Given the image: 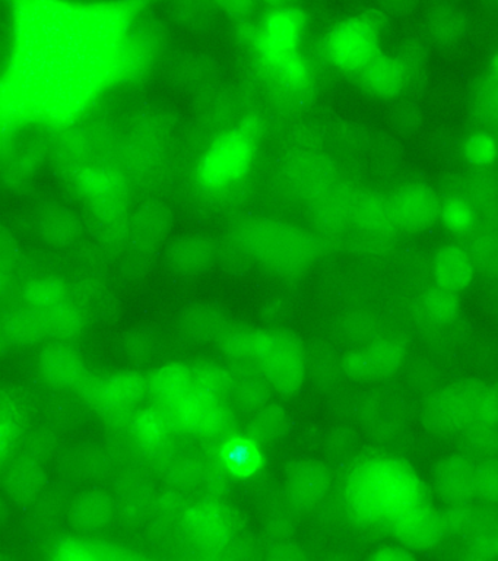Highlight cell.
<instances>
[{
  "instance_id": "6da1fadb",
  "label": "cell",
  "mask_w": 498,
  "mask_h": 561,
  "mask_svg": "<svg viewBox=\"0 0 498 561\" xmlns=\"http://www.w3.org/2000/svg\"><path fill=\"white\" fill-rule=\"evenodd\" d=\"M344 508L361 526L391 524L396 516L427 502L421 478L399 456L380 455L361 460L344 486Z\"/></svg>"
},
{
  "instance_id": "7a4b0ae2",
  "label": "cell",
  "mask_w": 498,
  "mask_h": 561,
  "mask_svg": "<svg viewBox=\"0 0 498 561\" xmlns=\"http://www.w3.org/2000/svg\"><path fill=\"white\" fill-rule=\"evenodd\" d=\"M224 353L247 364L282 392H294L305 379L308 357L303 345L283 333L252 331L227 337Z\"/></svg>"
},
{
  "instance_id": "3957f363",
  "label": "cell",
  "mask_w": 498,
  "mask_h": 561,
  "mask_svg": "<svg viewBox=\"0 0 498 561\" xmlns=\"http://www.w3.org/2000/svg\"><path fill=\"white\" fill-rule=\"evenodd\" d=\"M323 50L335 68L356 75L382 53L379 24L369 15L347 18L327 33Z\"/></svg>"
},
{
  "instance_id": "277c9868",
  "label": "cell",
  "mask_w": 498,
  "mask_h": 561,
  "mask_svg": "<svg viewBox=\"0 0 498 561\" xmlns=\"http://www.w3.org/2000/svg\"><path fill=\"white\" fill-rule=\"evenodd\" d=\"M484 381L461 380L444 386L430 399L427 420L441 434L466 433L475 423Z\"/></svg>"
},
{
  "instance_id": "5b68a950",
  "label": "cell",
  "mask_w": 498,
  "mask_h": 561,
  "mask_svg": "<svg viewBox=\"0 0 498 561\" xmlns=\"http://www.w3.org/2000/svg\"><path fill=\"white\" fill-rule=\"evenodd\" d=\"M165 411L169 412L174 427L192 436H216L225 432L231 423L230 411L220 398L200 390Z\"/></svg>"
},
{
  "instance_id": "8992f818",
  "label": "cell",
  "mask_w": 498,
  "mask_h": 561,
  "mask_svg": "<svg viewBox=\"0 0 498 561\" xmlns=\"http://www.w3.org/2000/svg\"><path fill=\"white\" fill-rule=\"evenodd\" d=\"M405 357L404 342L382 336L352 350L345 358V370L356 380H383L399 371Z\"/></svg>"
},
{
  "instance_id": "52a82bcc",
  "label": "cell",
  "mask_w": 498,
  "mask_h": 561,
  "mask_svg": "<svg viewBox=\"0 0 498 561\" xmlns=\"http://www.w3.org/2000/svg\"><path fill=\"white\" fill-rule=\"evenodd\" d=\"M148 392L150 385L146 377L124 371L94 381L85 394L93 410L104 415H116L137 408Z\"/></svg>"
},
{
  "instance_id": "ba28073f",
  "label": "cell",
  "mask_w": 498,
  "mask_h": 561,
  "mask_svg": "<svg viewBox=\"0 0 498 561\" xmlns=\"http://www.w3.org/2000/svg\"><path fill=\"white\" fill-rule=\"evenodd\" d=\"M387 526L396 542L408 550H430L449 535L443 512L428 502L402 513Z\"/></svg>"
},
{
  "instance_id": "9c48e42d",
  "label": "cell",
  "mask_w": 498,
  "mask_h": 561,
  "mask_svg": "<svg viewBox=\"0 0 498 561\" xmlns=\"http://www.w3.org/2000/svg\"><path fill=\"white\" fill-rule=\"evenodd\" d=\"M393 214L401 231L417 232L435 226L443 204L435 188L424 183H410L391 196Z\"/></svg>"
},
{
  "instance_id": "30bf717a",
  "label": "cell",
  "mask_w": 498,
  "mask_h": 561,
  "mask_svg": "<svg viewBox=\"0 0 498 561\" xmlns=\"http://www.w3.org/2000/svg\"><path fill=\"white\" fill-rule=\"evenodd\" d=\"M287 489L301 511H321L331 497V473L325 465L316 460H301L288 472Z\"/></svg>"
},
{
  "instance_id": "8fae6325",
  "label": "cell",
  "mask_w": 498,
  "mask_h": 561,
  "mask_svg": "<svg viewBox=\"0 0 498 561\" xmlns=\"http://www.w3.org/2000/svg\"><path fill=\"white\" fill-rule=\"evenodd\" d=\"M185 525L187 537L196 546L207 550H220L231 541L234 535L233 519L220 506L211 503H200L186 512Z\"/></svg>"
},
{
  "instance_id": "7c38bea8",
  "label": "cell",
  "mask_w": 498,
  "mask_h": 561,
  "mask_svg": "<svg viewBox=\"0 0 498 561\" xmlns=\"http://www.w3.org/2000/svg\"><path fill=\"white\" fill-rule=\"evenodd\" d=\"M476 463L465 455H450L437 465L435 486L445 504H467L476 499Z\"/></svg>"
},
{
  "instance_id": "4fadbf2b",
  "label": "cell",
  "mask_w": 498,
  "mask_h": 561,
  "mask_svg": "<svg viewBox=\"0 0 498 561\" xmlns=\"http://www.w3.org/2000/svg\"><path fill=\"white\" fill-rule=\"evenodd\" d=\"M150 393L164 410L185 401L196 392H204L200 388L199 370L185 364H167L157 368L150 379Z\"/></svg>"
},
{
  "instance_id": "5bb4252c",
  "label": "cell",
  "mask_w": 498,
  "mask_h": 561,
  "mask_svg": "<svg viewBox=\"0 0 498 561\" xmlns=\"http://www.w3.org/2000/svg\"><path fill=\"white\" fill-rule=\"evenodd\" d=\"M38 368L43 379L58 389H73L84 383L86 367L84 359L71 346L58 342L46 346L38 355Z\"/></svg>"
},
{
  "instance_id": "9a60e30c",
  "label": "cell",
  "mask_w": 498,
  "mask_h": 561,
  "mask_svg": "<svg viewBox=\"0 0 498 561\" xmlns=\"http://www.w3.org/2000/svg\"><path fill=\"white\" fill-rule=\"evenodd\" d=\"M255 248L277 265L290 270L308 265L314 256L312 237L297 228L275 231V236L269 234L257 241Z\"/></svg>"
},
{
  "instance_id": "2e32d148",
  "label": "cell",
  "mask_w": 498,
  "mask_h": 561,
  "mask_svg": "<svg viewBox=\"0 0 498 561\" xmlns=\"http://www.w3.org/2000/svg\"><path fill=\"white\" fill-rule=\"evenodd\" d=\"M356 79L371 95L395 96L408 85L409 68L404 60L380 53L356 73Z\"/></svg>"
},
{
  "instance_id": "e0dca14e",
  "label": "cell",
  "mask_w": 498,
  "mask_h": 561,
  "mask_svg": "<svg viewBox=\"0 0 498 561\" xmlns=\"http://www.w3.org/2000/svg\"><path fill=\"white\" fill-rule=\"evenodd\" d=\"M476 267L466 245L450 243L437 250L432 262L436 285L452 293L465 291L474 280Z\"/></svg>"
},
{
  "instance_id": "ac0fdd59",
  "label": "cell",
  "mask_w": 498,
  "mask_h": 561,
  "mask_svg": "<svg viewBox=\"0 0 498 561\" xmlns=\"http://www.w3.org/2000/svg\"><path fill=\"white\" fill-rule=\"evenodd\" d=\"M349 218L362 234L378 239H386L401 231L393 214L391 197L362 193V196L354 197Z\"/></svg>"
},
{
  "instance_id": "d6986e66",
  "label": "cell",
  "mask_w": 498,
  "mask_h": 561,
  "mask_svg": "<svg viewBox=\"0 0 498 561\" xmlns=\"http://www.w3.org/2000/svg\"><path fill=\"white\" fill-rule=\"evenodd\" d=\"M173 428V421L164 408H143L134 416L130 434L139 449L159 451L167 445Z\"/></svg>"
},
{
  "instance_id": "ffe728a7",
  "label": "cell",
  "mask_w": 498,
  "mask_h": 561,
  "mask_svg": "<svg viewBox=\"0 0 498 561\" xmlns=\"http://www.w3.org/2000/svg\"><path fill=\"white\" fill-rule=\"evenodd\" d=\"M115 515L112 499L102 491H89L72 504L69 519L81 533H99L111 525Z\"/></svg>"
},
{
  "instance_id": "44dd1931",
  "label": "cell",
  "mask_w": 498,
  "mask_h": 561,
  "mask_svg": "<svg viewBox=\"0 0 498 561\" xmlns=\"http://www.w3.org/2000/svg\"><path fill=\"white\" fill-rule=\"evenodd\" d=\"M51 559L63 561H121L137 556L126 548L85 539H60L51 547Z\"/></svg>"
},
{
  "instance_id": "7402d4cb",
  "label": "cell",
  "mask_w": 498,
  "mask_h": 561,
  "mask_svg": "<svg viewBox=\"0 0 498 561\" xmlns=\"http://www.w3.org/2000/svg\"><path fill=\"white\" fill-rule=\"evenodd\" d=\"M2 332L5 340L16 346L38 344L47 336L40 316L28 307L5 311L2 318Z\"/></svg>"
},
{
  "instance_id": "603a6c76",
  "label": "cell",
  "mask_w": 498,
  "mask_h": 561,
  "mask_svg": "<svg viewBox=\"0 0 498 561\" xmlns=\"http://www.w3.org/2000/svg\"><path fill=\"white\" fill-rule=\"evenodd\" d=\"M25 414L23 403L14 393H3L0 403V447L3 459L14 454L16 446L23 438Z\"/></svg>"
},
{
  "instance_id": "cb8c5ba5",
  "label": "cell",
  "mask_w": 498,
  "mask_h": 561,
  "mask_svg": "<svg viewBox=\"0 0 498 561\" xmlns=\"http://www.w3.org/2000/svg\"><path fill=\"white\" fill-rule=\"evenodd\" d=\"M45 481V471L32 460H16L7 469V490L19 500L33 499L40 493Z\"/></svg>"
},
{
  "instance_id": "d4e9b609",
  "label": "cell",
  "mask_w": 498,
  "mask_h": 561,
  "mask_svg": "<svg viewBox=\"0 0 498 561\" xmlns=\"http://www.w3.org/2000/svg\"><path fill=\"white\" fill-rule=\"evenodd\" d=\"M25 307L38 316L49 313L71 302V296L62 284L55 280H37L24 289Z\"/></svg>"
},
{
  "instance_id": "484cf974",
  "label": "cell",
  "mask_w": 498,
  "mask_h": 561,
  "mask_svg": "<svg viewBox=\"0 0 498 561\" xmlns=\"http://www.w3.org/2000/svg\"><path fill=\"white\" fill-rule=\"evenodd\" d=\"M459 297L456 293L449 291L436 285L427 289L419 298V310L424 318L432 323H449L456 318L459 313Z\"/></svg>"
},
{
  "instance_id": "4316f807",
  "label": "cell",
  "mask_w": 498,
  "mask_h": 561,
  "mask_svg": "<svg viewBox=\"0 0 498 561\" xmlns=\"http://www.w3.org/2000/svg\"><path fill=\"white\" fill-rule=\"evenodd\" d=\"M46 335L58 341L73 340L82 332L84 319L72 302L40 316Z\"/></svg>"
},
{
  "instance_id": "83f0119b",
  "label": "cell",
  "mask_w": 498,
  "mask_h": 561,
  "mask_svg": "<svg viewBox=\"0 0 498 561\" xmlns=\"http://www.w3.org/2000/svg\"><path fill=\"white\" fill-rule=\"evenodd\" d=\"M471 239L466 248L474 257L476 267L489 272H498V234L493 231L470 232Z\"/></svg>"
},
{
  "instance_id": "f1b7e54d",
  "label": "cell",
  "mask_w": 498,
  "mask_h": 561,
  "mask_svg": "<svg viewBox=\"0 0 498 561\" xmlns=\"http://www.w3.org/2000/svg\"><path fill=\"white\" fill-rule=\"evenodd\" d=\"M476 499L498 504V458L487 456L476 463Z\"/></svg>"
},
{
  "instance_id": "f546056e",
  "label": "cell",
  "mask_w": 498,
  "mask_h": 561,
  "mask_svg": "<svg viewBox=\"0 0 498 561\" xmlns=\"http://www.w3.org/2000/svg\"><path fill=\"white\" fill-rule=\"evenodd\" d=\"M465 551L470 559H498V526H479L467 538Z\"/></svg>"
},
{
  "instance_id": "4dcf8cb0",
  "label": "cell",
  "mask_w": 498,
  "mask_h": 561,
  "mask_svg": "<svg viewBox=\"0 0 498 561\" xmlns=\"http://www.w3.org/2000/svg\"><path fill=\"white\" fill-rule=\"evenodd\" d=\"M470 430L498 433V383H484L475 423Z\"/></svg>"
},
{
  "instance_id": "1f68e13d",
  "label": "cell",
  "mask_w": 498,
  "mask_h": 561,
  "mask_svg": "<svg viewBox=\"0 0 498 561\" xmlns=\"http://www.w3.org/2000/svg\"><path fill=\"white\" fill-rule=\"evenodd\" d=\"M491 134L483 131V134L472 135L467 139L465 153L467 160L474 165L491 164L494 158L497 157L498 142Z\"/></svg>"
},
{
  "instance_id": "d6a6232c",
  "label": "cell",
  "mask_w": 498,
  "mask_h": 561,
  "mask_svg": "<svg viewBox=\"0 0 498 561\" xmlns=\"http://www.w3.org/2000/svg\"><path fill=\"white\" fill-rule=\"evenodd\" d=\"M441 217L444 218L449 230L461 232V234H470L474 230V215L462 199H452L450 204L443 205Z\"/></svg>"
},
{
  "instance_id": "836d02e7",
  "label": "cell",
  "mask_w": 498,
  "mask_h": 561,
  "mask_svg": "<svg viewBox=\"0 0 498 561\" xmlns=\"http://www.w3.org/2000/svg\"><path fill=\"white\" fill-rule=\"evenodd\" d=\"M443 515L449 535L470 528L472 517L466 504H449V508L443 512Z\"/></svg>"
},
{
  "instance_id": "e575fe53",
  "label": "cell",
  "mask_w": 498,
  "mask_h": 561,
  "mask_svg": "<svg viewBox=\"0 0 498 561\" xmlns=\"http://www.w3.org/2000/svg\"><path fill=\"white\" fill-rule=\"evenodd\" d=\"M371 560L375 561H406L414 559L408 548L401 546L399 542L387 543V546L379 547L374 550L373 554L370 556Z\"/></svg>"
},
{
  "instance_id": "d590c367",
  "label": "cell",
  "mask_w": 498,
  "mask_h": 561,
  "mask_svg": "<svg viewBox=\"0 0 498 561\" xmlns=\"http://www.w3.org/2000/svg\"><path fill=\"white\" fill-rule=\"evenodd\" d=\"M221 2L224 3L227 8H230L231 11H240V9L247 8L248 4L252 3V0H221Z\"/></svg>"
},
{
  "instance_id": "8d00e7d4",
  "label": "cell",
  "mask_w": 498,
  "mask_h": 561,
  "mask_svg": "<svg viewBox=\"0 0 498 561\" xmlns=\"http://www.w3.org/2000/svg\"><path fill=\"white\" fill-rule=\"evenodd\" d=\"M268 2L275 3V7H277V9H281L283 8L282 4L283 2H286V0H268Z\"/></svg>"
}]
</instances>
